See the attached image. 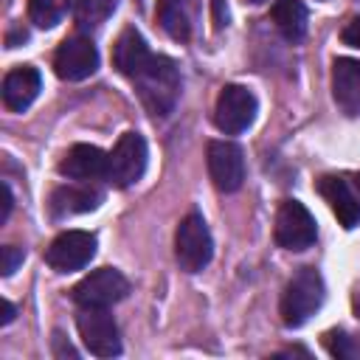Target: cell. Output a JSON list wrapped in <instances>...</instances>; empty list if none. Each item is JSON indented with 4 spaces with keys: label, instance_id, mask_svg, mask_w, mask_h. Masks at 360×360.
<instances>
[{
    "label": "cell",
    "instance_id": "8",
    "mask_svg": "<svg viewBox=\"0 0 360 360\" xmlns=\"http://www.w3.org/2000/svg\"><path fill=\"white\" fill-rule=\"evenodd\" d=\"M70 292L79 307H110L129 292V281L115 267H98L84 276Z\"/></svg>",
    "mask_w": 360,
    "mask_h": 360
},
{
    "label": "cell",
    "instance_id": "21",
    "mask_svg": "<svg viewBox=\"0 0 360 360\" xmlns=\"http://www.w3.org/2000/svg\"><path fill=\"white\" fill-rule=\"evenodd\" d=\"M115 8V0H73V17L79 25H101Z\"/></svg>",
    "mask_w": 360,
    "mask_h": 360
},
{
    "label": "cell",
    "instance_id": "24",
    "mask_svg": "<svg viewBox=\"0 0 360 360\" xmlns=\"http://www.w3.org/2000/svg\"><path fill=\"white\" fill-rule=\"evenodd\" d=\"M343 42L346 45H352V48H360V17H352L349 22H346V28H343Z\"/></svg>",
    "mask_w": 360,
    "mask_h": 360
},
{
    "label": "cell",
    "instance_id": "28",
    "mask_svg": "<svg viewBox=\"0 0 360 360\" xmlns=\"http://www.w3.org/2000/svg\"><path fill=\"white\" fill-rule=\"evenodd\" d=\"M357 315H360V298H357Z\"/></svg>",
    "mask_w": 360,
    "mask_h": 360
},
{
    "label": "cell",
    "instance_id": "30",
    "mask_svg": "<svg viewBox=\"0 0 360 360\" xmlns=\"http://www.w3.org/2000/svg\"><path fill=\"white\" fill-rule=\"evenodd\" d=\"M250 3H264V0H250Z\"/></svg>",
    "mask_w": 360,
    "mask_h": 360
},
{
    "label": "cell",
    "instance_id": "15",
    "mask_svg": "<svg viewBox=\"0 0 360 360\" xmlns=\"http://www.w3.org/2000/svg\"><path fill=\"white\" fill-rule=\"evenodd\" d=\"M318 191L323 194V200L329 202L332 214L338 217V222L343 228H357L360 225V200L354 197V191L349 188V183L343 177H335V174L321 177Z\"/></svg>",
    "mask_w": 360,
    "mask_h": 360
},
{
    "label": "cell",
    "instance_id": "2",
    "mask_svg": "<svg viewBox=\"0 0 360 360\" xmlns=\"http://www.w3.org/2000/svg\"><path fill=\"white\" fill-rule=\"evenodd\" d=\"M323 295H326V287H323V278L318 270L312 267H301L287 290H284V298H281V321L287 326H301L307 323L323 304Z\"/></svg>",
    "mask_w": 360,
    "mask_h": 360
},
{
    "label": "cell",
    "instance_id": "27",
    "mask_svg": "<svg viewBox=\"0 0 360 360\" xmlns=\"http://www.w3.org/2000/svg\"><path fill=\"white\" fill-rule=\"evenodd\" d=\"M14 315H17L14 304H11V301H3V318H0V321H3V323H11V321H14Z\"/></svg>",
    "mask_w": 360,
    "mask_h": 360
},
{
    "label": "cell",
    "instance_id": "5",
    "mask_svg": "<svg viewBox=\"0 0 360 360\" xmlns=\"http://www.w3.org/2000/svg\"><path fill=\"white\" fill-rule=\"evenodd\" d=\"M146 141L138 132H124L112 152L107 155V180L115 183L118 188H127L138 183L146 172Z\"/></svg>",
    "mask_w": 360,
    "mask_h": 360
},
{
    "label": "cell",
    "instance_id": "6",
    "mask_svg": "<svg viewBox=\"0 0 360 360\" xmlns=\"http://www.w3.org/2000/svg\"><path fill=\"white\" fill-rule=\"evenodd\" d=\"M256 96L242 87V84H225L217 96V107H214V121L225 135H239L245 132L253 118H256Z\"/></svg>",
    "mask_w": 360,
    "mask_h": 360
},
{
    "label": "cell",
    "instance_id": "22",
    "mask_svg": "<svg viewBox=\"0 0 360 360\" xmlns=\"http://www.w3.org/2000/svg\"><path fill=\"white\" fill-rule=\"evenodd\" d=\"M323 343H326L329 354H335V357H343V360L360 357V346L354 343V338H352V335H346V332H340V329L326 332V335H323Z\"/></svg>",
    "mask_w": 360,
    "mask_h": 360
},
{
    "label": "cell",
    "instance_id": "19",
    "mask_svg": "<svg viewBox=\"0 0 360 360\" xmlns=\"http://www.w3.org/2000/svg\"><path fill=\"white\" fill-rule=\"evenodd\" d=\"M191 6L194 0H158V22L172 39L191 37Z\"/></svg>",
    "mask_w": 360,
    "mask_h": 360
},
{
    "label": "cell",
    "instance_id": "13",
    "mask_svg": "<svg viewBox=\"0 0 360 360\" xmlns=\"http://www.w3.org/2000/svg\"><path fill=\"white\" fill-rule=\"evenodd\" d=\"M39 90H42V76L37 68H31V65L14 68L3 79V104L14 112H22L34 104Z\"/></svg>",
    "mask_w": 360,
    "mask_h": 360
},
{
    "label": "cell",
    "instance_id": "26",
    "mask_svg": "<svg viewBox=\"0 0 360 360\" xmlns=\"http://www.w3.org/2000/svg\"><path fill=\"white\" fill-rule=\"evenodd\" d=\"M211 6H214V25H217V28H222V25L228 22V11H225L222 0H211Z\"/></svg>",
    "mask_w": 360,
    "mask_h": 360
},
{
    "label": "cell",
    "instance_id": "1",
    "mask_svg": "<svg viewBox=\"0 0 360 360\" xmlns=\"http://www.w3.org/2000/svg\"><path fill=\"white\" fill-rule=\"evenodd\" d=\"M141 104L152 115H169L180 96V73L177 65L169 56H155L146 62V68L132 79Z\"/></svg>",
    "mask_w": 360,
    "mask_h": 360
},
{
    "label": "cell",
    "instance_id": "20",
    "mask_svg": "<svg viewBox=\"0 0 360 360\" xmlns=\"http://www.w3.org/2000/svg\"><path fill=\"white\" fill-rule=\"evenodd\" d=\"M70 0H28V17L37 28H53L62 22Z\"/></svg>",
    "mask_w": 360,
    "mask_h": 360
},
{
    "label": "cell",
    "instance_id": "10",
    "mask_svg": "<svg viewBox=\"0 0 360 360\" xmlns=\"http://www.w3.org/2000/svg\"><path fill=\"white\" fill-rule=\"evenodd\" d=\"M205 160H208L211 183L219 191L231 194L245 183V155L233 141H211Z\"/></svg>",
    "mask_w": 360,
    "mask_h": 360
},
{
    "label": "cell",
    "instance_id": "25",
    "mask_svg": "<svg viewBox=\"0 0 360 360\" xmlns=\"http://www.w3.org/2000/svg\"><path fill=\"white\" fill-rule=\"evenodd\" d=\"M0 197H3L0 222H6V219H8V214H11V205H14V197H11V188H8V183H0Z\"/></svg>",
    "mask_w": 360,
    "mask_h": 360
},
{
    "label": "cell",
    "instance_id": "18",
    "mask_svg": "<svg viewBox=\"0 0 360 360\" xmlns=\"http://www.w3.org/2000/svg\"><path fill=\"white\" fill-rule=\"evenodd\" d=\"M270 17L284 39L298 42L307 34V8L301 0H276L270 8Z\"/></svg>",
    "mask_w": 360,
    "mask_h": 360
},
{
    "label": "cell",
    "instance_id": "17",
    "mask_svg": "<svg viewBox=\"0 0 360 360\" xmlns=\"http://www.w3.org/2000/svg\"><path fill=\"white\" fill-rule=\"evenodd\" d=\"M98 202H101V191H96L90 186H59L51 194V214L56 219L73 217V214H87V211H96Z\"/></svg>",
    "mask_w": 360,
    "mask_h": 360
},
{
    "label": "cell",
    "instance_id": "16",
    "mask_svg": "<svg viewBox=\"0 0 360 360\" xmlns=\"http://www.w3.org/2000/svg\"><path fill=\"white\" fill-rule=\"evenodd\" d=\"M149 59H152V51H149V45H146V39H143L135 28H124L121 37H118L115 45H112V65H115L124 76L135 79V76L146 68Z\"/></svg>",
    "mask_w": 360,
    "mask_h": 360
},
{
    "label": "cell",
    "instance_id": "14",
    "mask_svg": "<svg viewBox=\"0 0 360 360\" xmlns=\"http://www.w3.org/2000/svg\"><path fill=\"white\" fill-rule=\"evenodd\" d=\"M59 172L70 180H98L107 177V155L93 143H76L59 160Z\"/></svg>",
    "mask_w": 360,
    "mask_h": 360
},
{
    "label": "cell",
    "instance_id": "29",
    "mask_svg": "<svg viewBox=\"0 0 360 360\" xmlns=\"http://www.w3.org/2000/svg\"><path fill=\"white\" fill-rule=\"evenodd\" d=\"M357 188H360V174H357Z\"/></svg>",
    "mask_w": 360,
    "mask_h": 360
},
{
    "label": "cell",
    "instance_id": "11",
    "mask_svg": "<svg viewBox=\"0 0 360 360\" xmlns=\"http://www.w3.org/2000/svg\"><path fill=\"white\" fill-rule=\"evenodd\" d=\"M96 68H98V51L87 37H68L53 56V70L65 82H82L93 76Z\"/></svg>",
    "mask_w": 360,
    "mask_h": 360
},
{
    "label": "cell",
    "instance_id": "9",
    "mask_svg": "<svg viewBox=\"0 0 360 360\" xmlns=\"http://www.w3.org/2000/svg\"><path fill=\"white\" fill-rule=\"evenodd\" d=\"M96 236L90 231H65L59 233L48 250H45V262L56 270V273H73L82 270L93 256H96Z\"/></svg>",
    "mask_w": 360,
    "mask_h": 360
},
{
    "label": "cell",
    "instance_id": "4",
    "mask_svg": "<svg viewBox=\"0 0 360 360\" xmlns=\"http://www.w3.org/2000/svg\"><path fill=\"white\" fill-rule=\"evenodd\" d=\"M76 329L90 354H96V357L121 354L118 326H115L112 315L107 312V307H82V312L76 315Z\"/></svg>",
    "mask_w": 360,
    "mask_h": 360
},
{
    "label": "cell",
    "instance_id": "3",
    "mask_svg": "<svg viewBox=\"0 0 360 360\" xmlns=\"http://www.w3.org/2000/svg\"><path fill=\"white\" fill-rule=\"evenodd\" d=\"M214 256V242L211 231L202 219V214L191 211L180 219L177 233H174V259L186 273H200Z\"/></svg>",
    "mask_w": 360,
    "mask_h": 360
},
{
    "label": "cell",
    "instance_id": "12",
    "mask_svg": "<svg viewBox=\"0 0 360 360\" xmlns=\"http://www.w3.org/2000/svg\"><path fill=\"white\" fill-rule=\"evenodd\" d=\"M332 96L346 115H360V59H352V56L335 59Z\"/></svg>",
    "mask_w": 360,
    "mask_h": 360
},
{
    "label": "cell",
    "instance_id": "23",
    "mask_svg": "<svg viewBox=\"0 0 360 360\" xmlns=\"http://www.w3.org/2000/svg\"><path fill=\"white\" fill-rule=\"evenodd\" d=\"M17 264H22V248H14V245L0 248V273L11 276L17 270Z\"/></svg>",
    "mask_w": 360,
    "mask_h": 360
},
{
    "label": "cell",
    "instance_id": "7",
    "mask_svg": "<svg viewBox=\"0 0 360 360\" xmlns=\"http://www.w3.org/2000/svg\"><path fill=\"white\" fill-rule=\"evenodd\" d=\"M318 236L312 214L298 200H284L276 214V242L284 250H307Z\"/></svg>",
    "mask_w": 360,
    "mask_h": 360
}]
</instances>
